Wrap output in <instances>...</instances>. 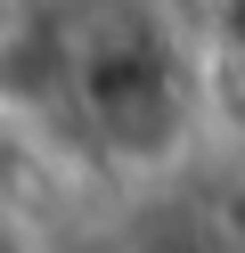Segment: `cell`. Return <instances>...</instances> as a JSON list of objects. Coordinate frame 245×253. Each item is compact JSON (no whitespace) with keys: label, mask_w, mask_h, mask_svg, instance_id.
I'll list each match as a JSON object with an SVG mask.
<instances>
[{"label":"cell","mask_w":245,"mask_h":253,"mask_svg":"<svg viewBox=\"0 0 245 253\" xmlns=\"http://www.w3.org/2000/svg\"><path fill=\"white\" fill-rule=\"evenodd\" d=\"M0 253H41L33 245V220H16L8 204H0Z\"/></svg>","instance_id":"1"}]
</instances>
